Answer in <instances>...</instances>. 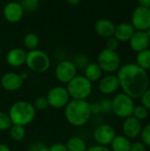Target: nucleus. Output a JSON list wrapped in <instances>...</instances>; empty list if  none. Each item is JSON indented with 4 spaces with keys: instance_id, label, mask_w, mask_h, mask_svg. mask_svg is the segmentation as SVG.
I'll return each mask as SVG.
<instances>
[{
    "instance_id": "f257e3e1",
    "label": "nucleus",
    "mask_w": 150,
    "mask_h": 151,
    "mask_svg": "<svg viewBox=\"0 0 150 151\" xmlns=\"http://www.w3.org/2000/svg\"><path fill=\"white\" fill-rule=\"evenodd\" d=\"M117 77L123 92L133 99L141 98L149 86V77L147 71L136 64H126L121 66Z\"/></svg>"
},
{
    "instance_id": "f03ea898",
    "label": "nucleus",
    "mask_w": 150,
    "mask_h": 151,
    "mask_svg": "<svg viewBox=\"0 0 150 151\" xmlns=\"http://www.w3.org/2000/svg\"><path fill=\"white\" fill-rule=\"evenodd\" d=\"M91 116L90 104L87 100L71 99L65 107V119L72 127H80L85 126Z\"/></svg>"
},
{
    "instance_id": "7ed1b4c3",
    "label": "nucleus",
    "mask_w": 150,
    "mask_h": 151,
    "mask_svg": "<svg viewBox=\"0 0 150 151\" xmlns=\"http://www.w3.org/2000/svg\"><path fill=\"white\" fill-rule=\"evenodd\" d=\"M35 114L36 111L33 106V104L25 100H19L13 103L8 111L12 125L22 127H26L32 123L35 118Z\"/></svg>"
},
{
    "instance_id": "20e7f679",
    "label": "nucleus",
    "mask_w": 150,
    "mask_h": 151,
    "mask_svg": "<svg viewBox=\"0 0 150 151\" xmlns=\"http://www.w3.org/2000/svg\"><path fill=\"white\" fill-rule=\"evenodd\" d=\"M65 88L71 99L73 100H87L93 90L92 82L84 75H76L66 84Z\"/></svg>"
},
{
    "instance_id": "39448f33",
    "label": "nucleus",
    "mask_w": 150,
    "mask_h": 151,
    "mask_svg": "<svg viewBox=\"0 0 150 151\" xmlns=\"http://www.w3.org/2000/svg\"><path fill=\"white\" fill-rule=\"evenodd\" d=\"M25 64L30 71L36 73H43L50 66V58L47 53L36 49L27 52Z\"/></svg>"
},
{
    "instance_id": "423d86ee",
    "label": "nucleus",
    "mask_w": 150,
    "mask_h": 151,
    "mask_svg": "<svg viewBox=\"0 0 150 151\" xmlns=\"http://www.w3.org/2000/svg\"><path fill=\"white\" fill-rule=\"evenodd\" d=\"M112 101V110L111 111L115 116L120 119H126L133 115V111L134 109V102L132 97L127 96L126 94L118 93L117 94Z\"/></svg>"
},
{
    "instance_id": "0eeeda50",
    "label": "nucleus",
    "mask_w": 150,
    "mask_h": 151,
    "mask_svg": "<svg viewBox=\"0 0 150 151\" xmlns=\"http://www.w3.org/2000/svg\"><path fill=\"white\" fill-rule=\"evenodd\" d=\"M96 63L99 65L103 72L111 73L118 71L121 65V59L117 51L104 49L99 53Z\"/></svg>"
},
{
    "instance_id": "6e6552de",
    "label": "nucleus",
    "mask_w": 150,
    "mask_h": 151,
    "mask_svg": "<svg viewBox=\"0 0 150 151\" xmlns=\"http://www.w3.org/2000/svg\"><path fill=\"white\" fill-rule=\"evenodd\" d=\"M46 98L49 105L53 109H63L71 100L69 93L64 86H55L50 88Z\"/></svg>"
},
{
    "instance_id": "1a4fd4ad",
    "label": "nucleus",
    "mask_w": 150,
    "mask_h": 151,
    "mask_svg": "<svg viewBox=\"0 0 150 151\" xmlns=\"http://www.w3.org/2000/svg\"><path fill=\"white\" fill-rule=\"evenodd\" d=\"M77 67L72 60L60 61L55 68V77L62 84H67L77 75Z\"/></svg>"
},
{
    "instance_id": "9d476101",
    "label": "nucleus",
    "mask_w": 150,
    "mask_h": 151,
    "mask_svg": "<svg viewBox=\"0 0 150 151\" xmlns=\"http://www.w3.org/2000/svg\"><path fill=\"white\" fill-rule=\"evenodd\" d=\"M116 131L113 127L108 124H101L97 126L93 133V138L98 145L109 146L114 137L116 136Z\"/></svg>"
},
{
    "instance_id": "9b49d317",
    "label": "nucleus",
    "mask_w": 150,
    "mask_h": 151,
    "mask_svg": "<svg viewBox=\"0 0 150 151\" xmlns=\"http://www.w3.org/2000/svg\"><path fill=\"white\" fill-rule=\"evenodd\" d=\"M132 25L138 31H146L150 27V8L138 6L132 15Z\"/></svg>"
},
{
    "instance_id": "f8f14e48",
    "label": "nucleus",
    "mask_w": 150,
    "mask_h": 151,
    "mask_svg": "<svg viewBox=\"0 0 150 151\" xmlns=\"http://www.w3.org/2000/svg\"><path fill=\"white\" fill-rule=\"evenodd\" d=\"M0 84L4 90L8 92H14L22 88L24 80L20 74L14 72H8L1 77Z\"/></svg>"
},
{
    "instance_id": "ddd939ff",
    "label": "nucleus",
    "mask_w": 150,
    "mask_h": 151,
    "mask_svg": "<svg viewBox=\"0 0 150 151\" xmlns=\"http://www.w3.org/2000/svg\"><path fill=\"white\" fill-rule=\"evenodd\" d=\"M4 17L10 23L19 22L24 14V9L19 2H10L4 8Z\"/></svg>"
},
{
    "instance_id": "4468645a",
    "label": "nucleus",
    "mask_w": 150,
    "mask_h": 151,
    "mask_svg": "<svg viewBox=\"0 0 150 151\" xmlns=\"http://www.w3.org/2000/svg\"><path fill=\"white\" fill-rule=\"evenodd\" d=\"M141 129H142V126L141 121L133 116L125 119L122 125V130L124 135L128 139H135L139 137Z\"/></svg>"
},
{
    "instance_id": "2eb2a0df",
    "label": "nucleus",
    "mask_w": 150,
    "mask_h": 151,
    "mask_svg": "<svg viewBox=\"0 0 150 151\" xmlns=\"http://www.w3.org/2000/svg\"><path fill=\"white\" fill-rule=\"evenodd\" d=\"M119 81L117 75L107 74L99 80L98 88L103 95H111L118 91L119 88Z\"/></svg>"
},
{
    "instance_id": "dca6fc26",
    "label": "nucleus",
    "mask_w": 150,
    "mask_h": 151,
    "mask_svg": "<svg viewBox=\"0 0 150 151\" xmlns=\"http://www.w3.org/2000/svg\"><path fill=\"white\" fill-rule=\"evenodd\" d=\"M129 42H130V46L133 51L141 52L149 48L150 38L148 36L146 31H137L134 32Z\"/></svg>"
},
{
    "instance_id": "f3484780",
    "label": "nucleus",
    "mask_w": 150,
    "mask_h": 151,
    "mask_svg": "<svg viewBox=\"0 0 150 151\" xmlns=\"http://www.w3.org/2000/svg\"><path fill=\"white\" fill-rule=\"evenodd\" d=\"M27 52L20 48H13L6 54V62L11 67H20L26 63Z\"/></svg>"
},
{
    "instance_id": "a211bd4d",
    "label": "nucleus",
    "mask_w": 150,
    "mask_h": 151,
    "mask_svg": "<svg viewBox=\"0 0 150 151\" xmlns=\"http://www.w3.org/2000/svg\"><path fill=\"white\" fill-rule=\"evenodd\" d=\"M116 26L108 19H100L95 25V29L97 35L103 38H110L113 36Z\"/></svg>"
},
{
    "instance_id": "6ab92c4d",
    "label": "nucleus",
    "mask_w": 150,
    "mask_h": 151,
    "mask_svg": "<svg viewBox=\"0 0 150 151\" xmlns=\"http://www.w3.org/2000/svg\"><path fill=\"white\" fill-rule=\"evenodd\" d=\"M135 29L132 24L121 23L115 27L113 35L118 42H127L132 38Z\"/></svg>"
},
{
    "instance_id": "aec40b11",
    "label": "nucleus",
    "mask_w": 150,
    "mask_h": 151,
    "mask_svg": "<svg viewBox=\"0 0 150 151\" xmlns=\"http://www.w3.org/2000/svg\"><path fill=\"white\" fill-rule=\"evenodd\" d=\"M103 75V70L97 63H88L84 69V76L92 83L98 81Z\"/></svg>"
},
{
    "instance_id": "412c9836",
    "label": "nucleus",
    "mask_w": 150,
    "mask_h": 151,
    "mask_svg": "<svg viewBox=\"0 0 150 151\" xmlns=\"http://www.w3.org/2000/svg\"><path fill=\"white\" fill-rule=\"evenodd\" d=\"M131 145L130 139L125 135H116L110 144L111 151H130Z\"/></svg>"
},
{
    "instance_id": "4be33fe9",
    "label": "nucleus",
    "mask_w": 150,
    "mask_h": 151,
    "mask_svg": "<svg viewBox=\"0 0 150 151\" xmlns=\"http://www.w3.org/2000/svg\"><path fill=\"white\" fill-rule=\"evenodd\" d=\"M67 151H87L88 145L84 139L79 136H72L69 138L65 143Z\"/></svg>"
},
{
    "instance_id": "5701e85b",
    "label": "nucleus",
    "mask_w": 150,
    "mask_h": 151,
    "mask_svg": "<svg viewBox=\"0 0 150 151\" xmlns=\"http://www.w3.org/2000/svg\"><path fill=\"white\" fill-rule=\"evenodd\" d=\"M136 65L145 71L150 70V50H145L138 52L136 56Z\"/></svg>"
},
{
    "instance_id": "b1692460",
    "label": "nucleus",
    "mask_w": 150,
    "mask_h": 151,
    "mask_svg": "<svg viewBox=\"0 0 150 151\" xmlns=\"http://www.w3.org/2000/svg\"><path fill=\"white\" fill-rule=\"evenodd\" d=\"M9 134L13 142H21L26 136L25 127L19 125H12L9 129Z\"/></svg>"
},
{
    "instance_id": "393cba45",
    "label": "nucleus",
    "mask_w": 150,
    "mask_h": 151,
    "mask_svg": "<svg viewBox=\"0 0 150 151\" xmlns=\"http://www.w3.org/2000/svg\"><path fill=\"white\" fill-rule=\"evenodd\" d=\"M39 42H40L39 37L34 33H27L23 38L24 46L29 50H36L39 45Z\"/></svg>"
},
{
    "instance_id": "a878e982",
    "label": "nucleus",
    "mask_w": 150,
    "mask_h": 151,
    "mask_svg": "<svg viewBox=\"0 0 150 151\" xmlns=\"http://www.w3.org/2000/svg\"><path fill=\"white\" fill-rule=\"evenodd\" d=\"M133 117H134L135 119L141 120L146 119L149 116V110L146 109L142 104L141 105H135L133 111Z\"/></svg>"
},
{
    "instance_id": "bb28decb",
    "label": "nucleus",
    "mask_w": 150,
    "mask_h": 151,
    "mask_svg": "<svg viewBox=\"0 0 150 151\" xmlns=\"http://www.w3.org/2000/svg\"><path fill=\"white\" fill-rule=\"evenodd\" d=\"M11 126H12V123L8 113L0 111V132L8 131Z\"/></svg>"
},
{
    "instance_id": "cd10ccee",
    "label": "nucleus",
    "mask_w": 150,
    "mask_h": 151,
    "mask_svg": "<svg viewBox=\"0 0 150 151\" xmlns=\"http://www.w3.org/2000/svg\"><path fill=\"white\" fill-rule=\"evenodd\" d=\"M33 106L34 107L35 111H44L48 107H50L49 102H48L46 96H38V97H36L34 99V103H33Z\"/></svg>"
},
{
    "instance_id": "c85d7f7f",
    "label": "nucleus",
    "mask_w": 150,
    "mask_h": 151,
    "mask_svg": "<svg viewBox=\"0 0 150 151\" xmlns=\"http://www.w3.org/2000/svg\"><path fill=\"white\" fill-rule=\"evenodd\" d=\"M40 0H21V5L24 9V11L28 12H34L39 4Z\"/></svg>"
},
{
    "instance_id": "c756f323",
    "label": "nucleus",
    "mask_w": 150,
    "mask_h": 151,
    "mask_svg": "<svg viewBox=\"0 0 150 151\" xmlns=\"http://www.w3.org/2000/svg\"><path fill=\"white\" fill-rule=\"evenodd\" d=\"M141 142L148 147H150V123L147 124L144 127H142L141 132Z\"/></svg>"
},
{
    "instance_id": "7c9ffc66",
    "label": "nucleus",
    "mask_w": 150,
    "mask_h": 151,
    "mask_svg": "<svg viewBox=\"0 0 150 151\" xmlns=\"http://www.w3.org/2000/svg\"><path fill=\"white\" fill-rule=\"evenodd\" d=\"M99 104L101 106V111L103 113H109L112 110V101L110 98H103L100 100Z\"/></svg>"
},
{
    "instance_id": "2f4dec72",
    "label": "nucleus",
    "mask_w": 150,
    "mask_h": 151,
    "mask_svg": "<svg viewBox=\"0 0 150 151\" xmlns=\"http://www.w3.org/2000/svg\"><path fill=\"white\" fill-rule=\"evenodd\" d=\"M74 63V65H76L77 69L78 68H83L85 69V67L88 65V58L84 55H78L74 61H72Z\"/></svg>"
},
{
    "instance_id": "473e14b6",
    "label": "nucleus",
    "mask_w": 150,
    "mask_h": 151,
    "mask_svg": "<svg viewBox=\"0 0 150 151\" xmlns=\"http://www.w3.org/2000/svg\"><path fill=\"white\" fill-rule=\"evenodd\" d=\"M118 46H119V42L114 36L108 38L107 42H106V49L116 51L117 49L118 48Z\"/></svg>"
},
{
    "instance_id": "72a5a7b5",
    "label": "nucleus",
    "mask_w": 150,
    "mask_h": 151,
    "mask_svg": "<svg viewBox=\"0 0 150 151\" xmlns=\"http://www.w3.org/2000/svg\"><path fill=\"white\" fill-rule=\"evenodd\" d=\"M141 104L150 111V88H148L143 95L141 96Z\"/></svg>"
},
{
    "instance_id": "f704fd0d",
    "label": "nucleus",
    "mask_w": 150,
    "mask_h": 151,
    "mask_svg": "<svg viewBox=\"0 0 150 151\" xmlns=\"http://www.w3.org/2000/svg\"><path fill=\"white\" fill-rule=\"evenodd\" d=\"M48 149L49 147H47L43 142H36L28 148L27 151H48Z\"/></svg>"
},
{
    "instance_id": "c9c22d12",
    "label": "nucleus",
    "mask_w": 150,
    "mask_h": 151,
    "mask_svg": "<svg viewBox=\"0 0 150 151\" xmlns=\"http://www.w3.org/2000/svg\"><path fill=\"white\" fill-rule=\"evenodd\" d=\"M48 151H67V149L65 143L56 142L49 147Z\"/></svg>"
},
{
    "instance_id": "e433bc0d",
    "label": "nucleus",
    "mask_w": 150,
    "mask_h": 151,
    "mask_svg": "<svg viewBox=\"0 0 150 151\" xmlns=\"http://www.w3.org/2000/svg\"><path fill=\"white\" fill-rule=\"evenodd\" d=\"M130 151H147V146L142 142H136L132 143Z\"/></svg>"
},
{
    "instance_id": "4c0bfd02",
    "label": "nucleus",
    "mask_w": 150,
    "mask_h": 151,
    "mask_svg": "<svg viewBox=\"0 0 150 151\" xmlns=\"http://www.w3.org/2000/svg\"><path fill=\"white\" fill-rule=\"evenodd\" d=\"M87 151H111V149L107 146H103V145H93L89 148H88Z\"/></svg>"
},
{
    "instance_id": "58836bf2",
    "label": "nucleus",
    "mask_w": 150,
    "mask_h": 151,
    "mask_svg": "<svg viewBox=\"0 0 150 151\" xmlns=\"http://www.w3.org/2000/svg\"><path fill=\"white\" fill-rule=\"evenodd\" d=\"M90 111H91V114H99L102 112L101 111V106L99 104V103H93V104H90Z\"/></svg>"
},
{
    "instance_id": "ea45409f",
    "label": "nucleus",
    "mask_w": 150,
    "mask_h": 151,
    "mask_svg": "<svg viewBox=\"0 0 150 151\" xmlns=\"http://www.w3.org/2000/svg\"><path fill=\"white\" fill-rule=\"evenodd\" d=\"M138 3L140 6L150 8V0H138Z\"/></svg>"
},
{
    "instance_id": "a19ab883",
    "label": "nucleus",
    "mask_w": 150,
    "mask_h": 151,
    "mask_svg": "<svg viewBox=\"0 0 150 151\" xmlns=\"http://www.w3.org/2000/svg\"><path fill=\"white\" fill-rule=\"evenodd\" d=\"M0 151H11V148L4 143H0Z\"/></svg>"
},
{
    "instance_id": "79ce46f5",
    "label": "nucleus",
    "mask_w": 150,
    "mask_h": 151,
    "mask_svg": "<svg viewBox=\"0 0 150 151\" xmlns=\"http://www.w3.org/2000/svg\"><path fill=\"white\" fill-rule=\"evenodd\" d=\"M66 1L71 5H77V4H79L80 3L81 0H66Z\"/></svg>"
},
{
    "instance_id": "37998d69",
    "label": "nucleus",
    "mask_w": 150,
    "mask_h": 151,
    "mask_svg": "<svg viewBox=\"0 0 150 151\" xmlns=\"http://www.w3.org/2000/svg\"><path fill=\"white\" fill-rule=\"evenodd\" d=\"M146 33H147V35H148V36L150 38V27L149 28H148L147 30H146Z\"/></svg>"
},
{
    "instance_id": "c03bdc74",
    "label": "nucleus",
    "mask_w": 150,
    "mask_h": 151,
    "mask_svg": "<svg viewBox=\"0 0 150 151\" xmlns=\"http://www.w3.org/2000/svg\"><path fill=\"white\" fill-rule=\"evenodd\" d=\"M0 52H1V49H0Z\"/></svg>"
}]
</instances>
